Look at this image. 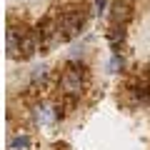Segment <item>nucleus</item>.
Here are the masks:
<instances>
[{
    "instance_id": "obj_4",
    "label": "nucleus",
    "mask_w": 150,
    "mask_h": 150,
    "mask_svg": "<svg viewBox=\"0 0 150 150\" xmlns=\"http://www.w3.org/2000/svg\"><path fill=\"white\" fill-rule=\"evenodd\" d=\"M108 18H110L112 25H128L130 18H133V0H112Z\"/></svg>"
},
{
    "instance_id": "obj_2",
    "label": "nucleus",
    "mask_w": 150,
    "mask_h": 150,
    "mask_svg": "<svg viewBox=\"0 0 150 150\" xmlns=\"http://www.w3.org/2000/svg\"><path fill=\"white\" fill-rule=\"evenodd\" d=\"M85 85H88V65L83 63V60H78V58H70L68 63L63 65V73H60V78H58L60 95L80 100Z\"/></svg>"
},
{
    "instance_id": "obj_10",
    "label": "nucleus",
    "mask_w": 150,
    "mask_h": 150,
    "mask_svg": "<svg viewBox=\"0 0 150 150\" xmlns=\"http://www.w3.org/2000/svg\"><path fill=\"white\" fill-rule=\"evenodd\" d=\"M95 8H98V13H105V8H108V0H95Z\"/></svg>"
},
{
    "instance_id": "obj_9",
    "label": "nucleus",
    "mask_w": 150,
    "mask_h": 150,
    "mask_svg": "<svg viewBox=\"0 0 150 150\" xmlns=\"http://www.w3.org/2000/svg\"><path fill=\"white\" fill-rule=\"evenodd\" d=\"M123 65H125L123 58L115 53V55H112V60H110V70H112V73H120V70H123Z\"/></svg>"
},
{
    "instance_id": "obj_6",
    "label": "nucleus",
    "mask_w": 150,
    "mask_h": 150,
    "mask_svg": "<svg viewBox=\"0 0 150 150\" xmlns=\"http://www.w3.org/2000/svg\"><path fill=\"white\" fill-rule=\"evenodd\" d=\"M35 53H38V40L33 35V30L23 33L20 40H18V60H30Z\"/></svg>"
},
{
    "instance_id": "obj_8",
    "label": "nucleus",
    "mask_w": 150,
    "mask_h": 150,
    "mask_svg": "<svg viewBox=\"0 0 150 150\" xmlns=\"http://www.w3.org/2000/svg\"><path fill=\"white\" fill-rule=\"evenodd\" d=\"M30 148V138L28 135H13L10 138V150H28Z\"/></svg>"
},
{
    "instance_id": "obj_5",
    "label": "nucleus",
    "mask_w": 150,
    "mask_h": 150,
    "mask_svg": "<svg viewBox=\"0 0 150 150\" xmlns=\"http://www.w3.org/2000/svg\"><path fill=\"white\" fill-rule=\"evenodd\" d=\"M128 95L135 105H150V83L148 80H133L128 85Z\"/></svg>"
},
{
    "instance_id": "obj_7",
    "label": "nucleus",
    "mask_w": 150,
    "mask_h": 150,
    "mask_svg": "<svg viewBox=\"0 0 150 150\" xmlns=\"http://www.w3.org/2000/svg\"><path fill=\"white\" fill-rule=\"evenodd\" d=\"M125 28H128V25H112V23H110V28H108V40H110V45H112L115 53H120V48H123L125 33H128Z\"/></svg>"
},
{
    "instance_id": "obj_3",
    "label": "nucleus",
    "mask_w": 150,
    "mask_h": 150,
    "mask_svg": "<svg viewBox=\"0 0 150 150\" xmlns=\"http://www.w3.org/2000/svg\"><path fill=\"white\" fill-rule=\"evenodd\" d=\"M33 35H35V40H38V53H50L55 45H60V40H58V23H55L53 15L43 18V20L38 23V25L33 28Z\"/></svg>"
},
{
    "instance_id": "obj_1",
    "label": "nucleus",
    "mask_w": 150,
    "mask_h": 150,
    "mask_svg": "<svg viewBox=\"0 0 150 150\" xmlns=\"http://www.w3.org/2000/svg\"><path fill=\"white\" fill-rule=\"evenodd\" d=\"M55 23H58V40L60 43H70L75 35H80V30L88 23V8L78 5V3H68L60 5L55 13Z\"/></svg>"
}]
</instances>
